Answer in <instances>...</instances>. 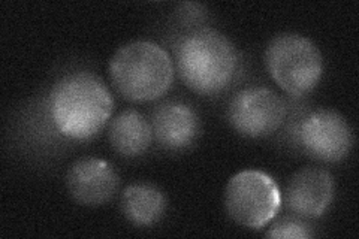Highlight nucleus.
<instances>
[{
	"label": "nucleus",
	"mask_w": 359,
	"mask_h": 239,
	"mask_svg": "<svg viewBox=\"0 0 359 239\" xmlns=\"http://www.w3.org/2000/svg\"><path fill=\"white\" fill-rule=\"evenodd\" d=\"M114 111V99L104 81L92 72L60 76L50 90L48 114L60 136L71 141L92 139Z\"/></svg>",
	"instance_id": "obj_1"
},
{
	"label": "nucleus",
	"mask_w": 359,
	"mask_h": 239,
	"mask_svg": "<svg viewBox=\"0 0 359 239\" xmlns=\"http://www.w3.org/2000/svg\"><path fill=\"white\" fill-rule=\"evenodd\" d=\"M172 60L186 87L201 96H215L224 92L237 76L240 54L223 33L202 27L178 39Z\"/></svg>",
	"instance_id": "obj_2"
},
{
	"label": "nucleus",
	"mask_w": 359,
	"mask_h": 239,
	"mask_svg": "<svg viewBox=\"0 0 359 239\" xmlns=\"http://www.w3.org/2000/svg\"><path fill=\"white\" fill-rule=\"evenodd\" d=\"M109 81L129 102H153L162 97L174 83L172 57L161 45L135 41L120 47L108 66Z\"/></svg>",
	"instance_id": "obj_3"
},
{
	"label": "nucleus",
	"mask_w": 359,
	"mask_h": 239,
	"mask_svg": "<svg viewBox=\"0 0 359 239\" xmlns=\"http://www.w3.org/2000/svg\"><path fill=\"white\" fill-rule=\"evenodd\" d=\"M266 69L285 93L302 97L311 93L323 75V55L318 45L299 33H282L268 43Z\"/></svg>",
	"instance_id": "obj_4"
},
{
	"label": "nucleus",
	"mask_w": 359,
	"mask_h": 239,
	"mask_svg": "<svg viewBox=\"0 0 359 239\" xmlns=\"http://www.w3.org/2000/svg\"><path fill=\"white\" fill-rule=\"evenodd\" d=\"M282 207V193L276 181L262 170L247 169L235 174L224 189V210L243 227L261 231Z\"/></svg>",
	"instance_id": "obj_5"
},
{
	"label": "nucleus",
	"mask_w": 359,
	"mask_h": 239,
	"mask_svg": "<svg viewBox=\"0 0 359 239\" xmlns=\"http://www.w3.org/2000/svg\"><path fill=\"white\" fill-rule=\"evenodd\" d=\"M287 117V105L271 88L247 87L235 95L228 107L232 129L245 138H266L274 135Z\"/></svg>",
	"instance_id": "obj_6"
},
{
	"label": "nucleus",
	"mask_w": 359,
	"mask_h": 239,
	"mask_svg": "<svg viewBox=\"0 0 359 239\" xmlns=\"http://www.w3.org/2000/svg\"><path fill=\"white\" fill-rule=\"evenodd\" d=\"M297 138L304 153L314 161L337 163L349 156L353 146V130L340 112L319 108L302 117Z\"/></svg>",
	"instance_id": "obj_7"
},
{
	"label": "nucleus",
	"mask_w": 359,
	"mask_h": 239,
	"mask_svg": "<svg viewBox=\"0 0 359 239\" xmlns=\"http://www.w3.org/2000/svg\"><path fill=\"white\" fill-rule=\"evenodd\" d=\"M120 177L104 158L86 157L76 161L66 174V189L71 198L84 207H100L117 195Z\"/></svg>",
	"instance_id": "obj_8"
},
{
	"label": "nucleus",
	"mask_w": 359,
	"mask_h": 239,
	"mask_svg": "<svg viewBox=\"0 0 359 239\" xmlns=\"http://www.w3.org/2000/svg\"><path fill=\"white\" fill-rule=\"evenodd\" d=\"M334 178L327 169L306 166L290 177L285 190L289 210L301 219H320L332 203Z\"/></svg>",
	"instance_id": "obj_9"
},
{
	"label": "nucleus",
	"mask_w": 359,
	"mask_h": 239,
	"mask_svg": "<svg viewBox=\"0 0 359 239\" xmlns=\"http://www.w3.org/2000/svg\"><path fill=\"white\" fill-rule=\"evenodd\" d=\"M153 138L165 150L182 151L192 145L201 130L196 111L184 102L170 100L151 112Z\"/></svg>",
	"instance_id": "obj_10"
},
{
	"label": "nucleus",
	"mask_w": 359,
	"mask_h": 239,
	"mask_svg": "<svg viewBox=\"0 0 359 239\" xmlns=\"http://www.w3.org/2000/svg\"><path fill=\"white\" fill-rule=\"evenodd\" d=\"M108 139L117 154L133 158L144 154L153 144L150 120L137 109H125L109 121Z\"/></svg>",
	"instance_id": "obj_11"
},
{
	"label": "nucleus",
	"mask_w": 359,
	"mask_h": 239,
	"mask_svg": "<svg viewBox=\"0 0 359 239\" xmlns=\"http://www.w3.org/2000/svg\"><path fill=\"white\" fill-rule=\"evenodd\" d=\"M120 207L129 223L149 227L163 217L168 202L163 193L151 184H132L123 191Z\"/></svg>",
	"instance_id": "obj_12"
},
{
	"label": "nucleus",
	"mask_w": 359,
	"mask_h": 239,
	"mask_svg": "<svg viewBox=\"0 0 359 239\" xmlns=\"http://www.w3.org/2000/svg\"><path fill=\"white\" fill-rule=\"evenodd\" d=\"M265 236L276 239H309L313 236V231L302 220L283 219L269 227Z\"/></svg>",
	"instance_id": "obj_13"
}]
</instances>
